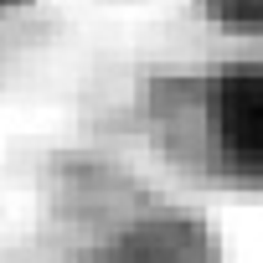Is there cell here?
Here are the masks:
<instances>
[{"instance_id": "cell-1", "label": "cell", "mask_w": 263, "mask_h": 263, "mask_svg": "<svg viewBox=\"0 0 263 263\" xmlns=\"http://www.w3.org/2000/svg\"><path fill=\"white\" fill-rule=\"evenodd\" d=\"M201 119H206V155L232 176L263 171V72L232 67L217 72L201 88Z\"/></svg>"}, {"instance_id": "cell-2", "label": "cell", "mask_w": 263, "mask_h": 263, "mask_svg": "<svg viewBox=\"0 0 263 263\" xmlns=\"http://www.w3.org/2000/svg\"><path fill=\"white\" fill-rule=\"evenodd\" d=\"M98 263H212L201 253V237L191 222H140L124 237H114Z\"/></svg>"}, {"instance_id": "cell-3", "label": "cell", "mask_w": 263, "mask_h": 263, "mask_svg": "<svg viewBox=\"0 0 263 263\" xmlns=\"http://www.w3.org/2000/svg\"><path fill=\"white\" fill-rule=\"evenodd\" d=\"M206 11L227 26H242V31H263V0H206Z\"/></svg>"}, {"instance_id": "cell-4", "label": "cell", "mask_w": 263, "mask_h": 263, "mask_svg": "<svg viewBox=\"0 0 263 263\" xmlns=\"http://www.w3.org/2000/svg\"><path fill=\"white\" fill-rule=\"evenodd\" d=\"M26 0H0V16H11V11H21Z\"/></svg>"}]
</instances>
